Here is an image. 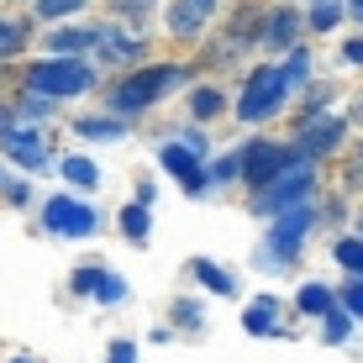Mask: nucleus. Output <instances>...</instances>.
I'll return each instance as SVG.
<instances>
[{
    "instance_id": "obj_35",
    "label": "nucleus",
    "mask_w": 363,
    "mask_h": 363,
    "mask_svg": "<svg viewBox=\"0 0 363 363\" xmlns=\"http://www.w3.org/2000/svg\"><path fill=\"white\" fill-rule=\"evenodd\" d=\"M11 363H32V358H11Z\"/></svg>"
},
{
    "instance_id": "obj_9",
    "label": "nucleus",
    "mask_w": 363,
    "mask_h": 363,
    "mask_svg": "<svg viewBox=\"0 0 363 363\" xmlns=\"http://www.w3.org/2000/svg\"><path fill=\"white\" fill-rule=\"evenodd\" d=\"M306 227H311V206H290V216L274 227V247L290 258L295 247H300V237H306Z\"/></svg>"
},
{
    "instance_id": "obj_32",
    "label": "nucleus",
    "mask_w": 363,
    "mask_h": 363,
    "mask_svg": "<svg viewBox=\"0 0 363 363\" xmlns=\"http://www.w3.org/2000/svg\"><path fill=\"white\" fill-rule=\"evenodd\" d=\"M353 184H363V153L353 158Z\"/></svg>"
},
{
    "instance_id": "obj_16",
    "label": "nucleus",
    "mask_w": 363,
    "mask_h": 363,
    "mask_svg": "<svg viewBox=\"0 0 363 363\" xmlns=\"http://www.w3.org/2000/svg\"><path fill=\"white\" fill-rule=\"evenodd\" d=\"M64 174H69V184H84V190H90V184L100 179V174H95V164H90V158H69V164H64Z\"/></svg>"
},
{
    "instance_id": "obj_4",
    "label": "nucleus",
    "mask_w": 363,
    "mask_h": 363,
    "mask_svg": "<svg viewBox=\"0 0 363 363\" xmlns=\"http://www.w3.org/2000/svg\"><path fill=\"white\" fill-rule=\"evenodd\" d=\"M279 100H284V79H279V69H258L253 79L242 84V100H237V111H242V121H258V116H269Z\"/></svg>"
},
{
    "instance_id": "obj_29",
    "label": "nucleus",
    "mask_w": 363,
    "mask_h": 363,
    "mask_svg": "<svg viewBox=\"0 0 363 363\" xmlns=\"http://www.w3.org/2000/svg\"><path fill=\"white\" fill-rule=\"evenodd\" d=\"M111 363H137V353H132V342H116V347H111Z\"/></svg>"
},
{
    "instance_id": "obj_12",
    "label": "nucleus",
    "mask_w": 363,
    "mask_h": 363,
    "mask_svg": "<svg viewBox=\"0 0 363 363\" xmlns=\"http://www.w3.org/2000/svg\"><path fill=\"white\" fill-rule=\"evenodd\" d=\"M290 37H295V16H290V11H274L269 27H264V43H269V48H284Z\"/></svg>"
},
{
    "instance_id": "obj_30",
    "label": "nucleus",
    "mask_w": 363,
    "mask_h": 363,
    "mask_svg": "<svg viewBox=\"0 0 363 363\" xmlns=\"http://www.w3.org/2000/svg\"><path fill=\"white\" fill-rule=\"evenodd\" d=\"M16 37H21V27H6V21H0V48H16Z\"/></svg>"
},
{
    "instance_id": "obj_8",
    "label": "nucleus",
    "mask_w": 363,
    "mask_h": 363,
    "mask_svg": "<svg viewBox=\"0 0 363 363\" xmlns=\"http://www.w3.org/2000/svg\"><path fill=\"white\" fill-rule=\"evenodd\" d=\"M164 169H174V174H179V179H184V190H190V195H200L206 174H200V158L190 153V147H179V143H174V147H164Z\"/></svg>"
},
{
    "instance_id": "obj_5",
    "label": "nucleus",
    "mask_w": 363,
    "mask_h": 363,
    "mask_svg": "<svg viewBox=\"0 0 363 363\" xmlns=\"http://www.w3.org/2000/svg\"><path fill=\"white\" fill-rule=\"evenodd\" d=\"M43 221H48V232H64V237H90L95 232V211L84 206V200H74V195L48 200Z\"/></svg>"
},
{
    "instance_id": "obj_22",
    "label": "nucleus",
    "mask_w": 363,
    "mask_h": 363,
    "mask_svg": "<svg viewBox=\"0 0 363 363\" xmlns=\"http://www.w3.org/2000/svg\"><path fill=\"white\" fill-rule=\"evenodd\" d=\"M211 111H221V95L216 90H195V116H211Z\"/></svg>"
},
{
    "instance_id": "obj_27",
    "label": "nucleus",
    "mask_w": 363,
    "mask_h": 363,
    "mask_svg": "<svg viewBox=\"0 0 363 363\" xmlns=\"http://www.w3.org/2000/svg\"><path fill=\"white\" fill-rule=\"evenodd\" d=\"M106 53H111V58H132V53H137V43H127V37H111Z\"/></svg>"
},
{
    "instance_id": "obj_20",
    "label": "nucleus",
    "mask_w": 363,
    "mask_h": 363,
    "mask_svg": "<svg viewBox=\"0 0 363 363\" xmlns=\"http://www.w3.org/2000/svg\"><path fill=\"white\" fill-rule=\"evenodd\" d=\"M84 0H37V11L43 16H69V11H79Z\"/></svg>"
},
{
    "instance_id": "obj_18",
    "label": "nucleus",
    "mask_w": 363,
    "mask_h": 363,
    "mask_svg": "<svg viewBox=\"0 0 363 363\" xmlns=\"http://www.w3.org/2000/svg\"><path fill=\"white\" fill-rule=\"evenodd\" d=\"M195 274H200V279H206L216 295H232V279H227V274H221L216 264H195Z\"/></svg>"
},
{
    "instance_id": "obj_24",
    "label": "nucleus",
    "mask_w": 363,
    "mask_h": 363,
    "mask_svg": "<svg viewBox=\"0 0 363 363\" xmlns=\"http://www.w3.org/2000/svg\"><path fill=\"white\" fill-rule=\"evenodd\" d=\"M342 306L353 311V316H363V279H353V284L342 290Z\"/></svg>"
},
{
    "instance_id": "obj_33",
    "label": "nucleus",
    "mask_w": 363,
    "mask_h": 363,
    "mask_svg": "<svg viewBox=\"0 0 363 363\" xmlns=\"http://www.w3.org/2000/svg\"><path fill=\"white\" fill-rule=\"evenodd\" d=\"M195 6H200V11H211V6H216V0H195Z\"/></svg>"
},
{
    "instance_id": "obj_2",
    "label": "nucleus",
    "mask_w": 363,
    "mask_h": 363,
    "mask_svg": "<svg viewBox=\"0 0 363 363\" xmlns=\"http://www.w3.org/2000/svg\"><path fill=\"white\" fill-rule=\"evenodd\" d=\"M184 79V69L179 64H158V69H143V74H132L127 84H116V95H111V106L116 111H143L147 100H158L169 90V84H179Z\"/></svg>"
},
{
    "instance_id": "obj_19",
    "label": "nucleus",
    "mask_w": 363,
    "mask_h": 363,
    "mask_svg": "<svg viewBox=\"0 0 363 363\" xmlns=\"http://www.w3.org/2000/svg\"><path fill=\"white\" fill-rule=\"evenodd\" d=\"M121 227H127V237H147V211L127 206V211H121Z\"/></svg>"
},
{
    "instance_id": "obj_3",
    "label": "nucleus",
    "mask_w": 363,
    "mask_h": 363,
    "mask_svg": "<svg viewBox=\"0 0 363 363\" xmlns=\"http://www.w3.org/2000/svg\"><path fill=\"white\" fill-rule=\"evenodd\" d=\"M311 184H316V169H306V164L279 169L264 190H258V211H290V206H300V195H306Z\"/></svg>"
},
{
    "instance_id": "obj_34",
    "label": "nucleus",
    "mask_w": 363,
    "mask_h": 363,
    "mask_svg": "<svg viewBox=\"0 0 363 363\" xmlns=\"http://www.w3.org/2000/svg\"><path fill=\"white\" fill-rule=\"evenodd\" d=\"M353 16H363V0H353Z\"/></svg>"
},
{
    "instance_id": "obj_28",
    "label": "nucleus",
    "mask_w": 363,
    "mask_h": 363,
    "mask_svg": "<svg viewBox=\"0 0 363 363\" xmlns=\"http://www.w3.org/2000/svg\"><path fill=\"white\" fill-rule=\"evenodd\" d=\"M121 295H127V284H121V279H111V274H106V279H100V300H121Z\"/></svg>"
},
{
    "instance_id": "obj_13",
    "label": "nucleus",
    "mask_w": 363,
    "mask_h": 363,
    "mask_svg": "<svg viewBox=\"0 0 363 363\" xmlns=\"http://www.w3.org/2000/svg\"><path fill=\"white\" fill-rule=\"evenodd\" d=\"M200 16H206V11H200L195 0H179V6L169 11V27H174V32H195V27H200Z\"/></svg>"
},
{
    "instance_id": "obj_1",
    "label": "nucleus",
    "mask_w": 363,
    "mask_h": 363,
    "mask_svg": "<svg viewBox=\"0 0 363 363\" xmlns=\"http://www.w3.org/2000/svg\"><path fill=\"white\" fill-rule=\"evenodd\" d=\"M27 84L37 95H84L95 84V74L79 64V58H48V64H32Z\"/></svg>"
},
{
    "instance_id": "obj_23",
    "label": "nucleus",
    "mask_w": 363,
    "mask_h": 363,
    "mask_svg": "<svg viewBox=\"0 0 363 363\" xmlns=\"http://www.w3.org/2000/svg\"><path fill=\"white\" fill-rule=\"evenodd\" d=\"M347 337V316L342 311H327V342H342Z\"/></svg>"
},
{
    "instance_id": "obj_6",
    "label": "nucleus",
    "mask_w": 363,
    "mask_h": 363,
    "mask_svg": "<svg viewBox=\"0 0 363 363\" xmlns=\"http://www.w3.org/2000/svg\"><path fill=\"white\" fill-rule=\"evenodd\" d=\"M237 164H242L247 184H258V190H264V184L274 179V174H279L284 164H290V153H284V147H274V143H253L242 158H237Z\"/></svg>"
},
{
    "instance_id": "obj_21",
    "label": "nucleus",
    "mask_w": 363,
    "mask_h": 363,
    "mask_svg": "<svg viewBox=\"0 0 363 363\" xmlns=\"http://www.w3.org/2000/svg\"><path fill=\"white\" fill-rule=\"evenodd\" d=\"M100 279H106L100 269H79V274H74V290H79V295H90V290H100Z\"/></svg>"
},
{
    "instance_id": "obj_14",
    "label": "nucleus",
    "mask_w": 363,
    "mask_h": 363,
    "mask_svg": "<svg viewBox=\"0 0 363 363\" xmlns=\"http://www.w3.org/2000/svg\"><path fill=\"white\" fill-rule=\"evenodd\" d=\"M84 43H95V37H90V32H53V37H48V48H53L58 58H74Z\"/></svg>"
},
{
    "instance_id": "obj_31",
    "label": "nucleus",
    "mask_w": 363,
    "mask_h": 363,
    "mask_svg": "<svg viewBox=\"0 0 363 363\" xmlns=\"http://www.w3.org/2000/svg\"><path fill=\"white\" fill-rule=\"evenodd\" d=\"M347 64H363V43H347Z\"/></svg>"
},
{
    "instance_id": "obj_26",
    "label": "nucleus",
    "mask_w": 363,
    "mask_h": 363,
    "mask_svg": "<svg viewBox=\"0 0 363 363\" xmlns=\"http://www.w3.org/2000/svg\"><path fill=\"white\" fill-rule=\"evenodd\" d=\"M337 16H342V11H337V6H316V11H311V21H316V27H321V32H327V27H332V21H337Z\"/></svg>"
},
{
    "instance_id": "obj_10",
    "label": "nucleus",
    "mask_w": 363,
    "mask_h": 363,
    "mask_svg": "<svg viewBox=\"0 0 363 363\" xmlns=\"http://www.w3.org/2000/svg\"><path fill=\"white\" fill-rule=\"evenodd\" d=\"M342 143V121H311L306 127V137H300V153H321V147H337Z\"/></svg>"
},
{
    "instance_id": "obj_25",
    "label": "nucleus",
    "mask_w": 363,
    "mask_h": 363,
    "mask_svg": "<svg viewBox=\"0 0 363 363\" xmlns=\"http://www.w3.org/2000/svg\"><path fill=\"white\" fill-rule=\"evenodd\" d=\"M79 132H84V137H116L121 127H111V121H95V116H90V121H79Z\"/></svg>"
},
{
    "instance_id": "obj_11",
    "label": "nucleus",
    "mask_w": 363,
    "mask_h": 363,
    "mask_svg": "<svg viewBox=\"0 0 363 363\" xmlns=\"http://www.w3.org/2000/svg\"><path fill=\"white\" fill-rule=\"evenodd\" d=\"M300 311H311V316H327V311H337V295L327 290V284H306V290H300Z\"/></svg>"
},
{
    "instance_id": "obj_7",
    "label": "nucleus",
    "mask_w": 363,
    "mask_h": 363,
    "mask_svg": "<svg viewBox=\"0 0 363 363\" xmlns=\"http://www.w3.org/2000/svg\"><path fill=\"white\" fill-rule=\"evenodd\" d=\"M0 147H6V153L16 158V164H27V169H37V164H43V137H37V132L6 127V132H0Z\"/></svg>"
},
{
    "instance_id": "obj_15",
    "label": "nucleus",
    "mask_w": 363,
    "mask_h": 363,
    "mask_svg": "<svg viewBox=\"0 0 363 363\" xmlns=\"http://www.w3.org/2000/svg\"><path fill=\"white\" fill-rule=\"evenodd\" d=\"M242 327L264 337V332L274 327V300H258V306H253V311H247V316H242Z\"/></svg>"
},
{
    "instance_id": "obj_17",
    "label": "nucleus",
    "mask_w": 363,
    "mask_h": 363,
    "mask_svg": "<svg viewBox=\"0 0 363 363\" xmlns=\"http://www.w3.org/2000/svg\"><path fill=\"white\" fill-rule=\"evenodd\" d=\"M337 258H342L353 274H363V242L358 237H342V242H337Z\"/></svg>"
}]
</instances>
